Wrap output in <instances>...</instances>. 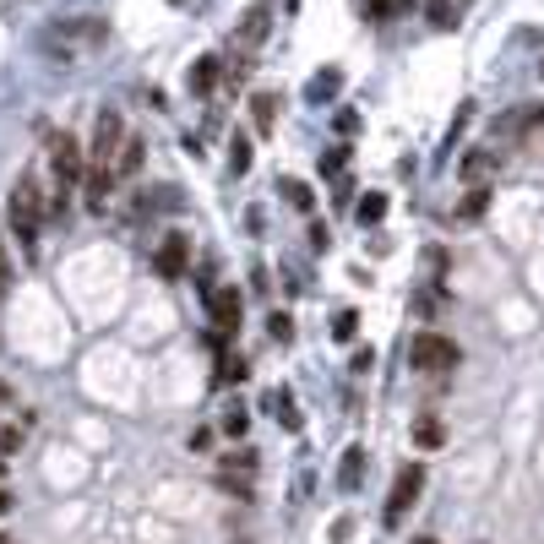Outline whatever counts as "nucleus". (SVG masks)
I'll return each instance as SVG.
<instances>
[{
    "label": "nucleus",
    "mask_w": 544,
    "mask_h": 544,
    "mask_svg": "<svg viewBox=\"0 0 544 544\" xmlns=\"http://www.w3.org/2000/svg\"><path fill=\"white\" fill-rule=\"evenodd\" d=\"M142 158H147V142H142V136H125V147H120V158H114V174L131 180V174L142 169Z\"/></svg>",
    "instance_id": "13"
},
{
    "label": "nucleus",
    "mask_w": 544,
    "mask_h": 544,
    "mask_svg": "<svg viewBox=\"0 0 544 544\" xmlns=\"http://www.w3.org/2000/svg\"><path fill=\"white\" fill-rule=\"evenodd\" d=\"M223 430H229L234 441H240V436L251 430V414H245V409H229V414H223Z\"/></svg>",
    "instance_id": "28"
},
{
    "label": "nucleus",
    "mask_w": 544,
    "mask_h": 544,
    "mask_svg": "<svg viewBox=\"0 0 544 544\" xmlns=\"http://www.w3.org/2000/svg\"><path fill=\"white\" fill-rule=\"evenodd\" d=\"M5 223H11V234L27 245V256L38 251V229L49 223V202H44V185L33 180V174H22L16 185H11V196H5Z\"/></svg>",
    "instance_id": "1"
},
{
    "label": "nucleus",
    "mask_w": 544,
    "mask_h": 544,
    "mask_svg": "<svg viewBox=\"0 0 544 544\" xmlns=\"http://www.w3.org/2000/svg\"><path fill=\"white\" fill-rule=\"evenodd\" d=\"M485 207H490V185H469L463 202H458V218H463V223H469V218H485Z\"/></svg>",
    "instance_id": "16"
},
{
    "label": "nucleus",
    "mask_w": 544,
    "mask_h": 544,
    "mask_svg": "<svg viewBox=\"0 0 544 544\" xmlns=\"http://www.w3.org/2000/svg\"><path fill=\"white\" fill-rule=\"evenodd\" d=\"M283 202H289L294 213H311V207H316V196H311V185H300V180H283Z\"/></svg>",
    "instance_id": "19"
},
{
    "label": "nucleus",
    "mask_w": 544,
    "mask_h": 544,
    "mask_svg": "<svg viewBox=\"0 0 544 544\" xmlns=\"http://www.w3.org/2000/svg\"><path fill=\"white\" fill-rule=\"evenodd\" d=\"M251 120H256V131L267 136V131L278 125V93H256V98H251Z\"/></svg>",
    "instance_id": "15"
},
{
    "label": "nucleus",
    "mask_w": 544,
    "mask_h": 544,
    "mask_svg": "<svg viewBox=\"0 0 544 544\" xmlns=\"http://www.w3.org/2000/svg\"><path fill=\"white\" fill-rule=\"evenodd\" d=\"M360 474H365V452H360V447H349V452H343V485L354 490V485H360Z\"/></svg>",
    "instance_id": "25"
},
{
    "label": "nucleus",
    "mask_w": 544,
    "mask_h": 544,
    "mask_svg": "<svg viewBox=\"0 0 544 544\" xmlns=\"http://www.w3.org/2000/svg\"><path fill=\"white\" fill-rule=\"evenodd\" d=\"M153 272H158L163 283H174V278L191 272V240H185V229H163V240H158V251H153Z\"/></svg>",
    "instance_id": "4"
},
{
    "label": "nucleus",
    "mask_w": 544,
    "mask_h": 544,
    "mask_svg": "<svg viewBox=\"0 0 544 544\" xmlns=\"http://www.w3.org/2000/svg\"><path fill=\"white\" fill-rule=\"evenodd\" d=\"M343 82H349V76H343V65H321V71L305 82V104H332V98L343 93Z\"/></svg>",
    "instance_id": "10"
},
{
    "label": "nucleus",
    "mask_w": 544,
    "mask_h": 544,
    "mask_svg": "<svg viewBox=\"0 0 544 544\" xmlns=\"http://www.w3.org/2000/svg\"><path fill=\"white\" fill-rule=\"evenodd\" d=\"M174 5H180V0H174Z\"/></svg>",
    "instance_id": "38"
},
{
    "label": "nucleus",
    "mask_w": 544,
    "mask_h": 544,
    "mask_svg": "<svg viewBox=\"0 0 544 544\" xmlns=\"http://www.w3.org/2000/svg\"><path fill=\"white\" fill-rule=\"evenodd\" d=\"M414 544H441V539H430V534H425V539H414Z\"/></svg>",
    "instance_id": "34"
},
{
    "label": "nucleus",
    "mask_w": 544,
    "mask_h": 544,
    "mask_svg": "<svg viewBox=\"0 0 544 544\" xmlns=\"http://www.w3.org/2000/svg\"><path fill=\"white\" fill-rule=\"evenodd\" d=\"M245 376H251V360H245V354H218V371H213L218 387H234V381H245Z\"/></svg>",
    "instance_id": "14"
},
{
    "label": "nucleus",
    "mask_w": 544,
    "mask_h": 544,
    "mask_svg": "<svg viewBox=\"0 0 544 544\" xmlns=\"http://www.w3.org/2000/svg\"><path fill=\"white\" fill-rule=\"evenodd\" d=\"M218 469H223V474H256V452H251V447H234Z\"/></svg>",
    "instance_id": "20"
},
{
    "label": "nucleus",
    "mask_w": 544,
    "mask_h": 544,
    "mask_svg": "<svg viewBox=\"0 0 544 544\" xmlns=\"http://www.w3.org/2000/svg\"><path fill=\"white\" fill-rule=\"evenodd\" d=\"M5 512H11V490H0V518H5Z\"/></svg>",
    "instance_id": "32"
},
{
    "label": "nucleus",
    "mask_w": 544,
    "mask_h": 544,
    "mask_svg": "<svg viewBox=\"0 0 544 544\" xmlns=\"http://www.w3.org/2000/svg\"><path fill=\"white\" fill-rule=\"evenodd\" d=\"M354 332H360V311H338V316H332V338H338V343H349Z\"/></svg>",
    "instance_id": "24"
},
{
    "label": "nucleus",
    "mask_w": 544,
    "mask_h": 544,
    "mask_svg": "<svg viewBox=\"0 0 544 544\" xmlns=\"http://www.w3.org/2000/svg\"><path fill=\"white\" fill-rule=\"evenodd\" d=\"M234 544H245V539H234Z\"/></svg>",
    "instance_id": "36"
},
{
    "label": "nucleus",
    "mask_w": 544,
    "mask_h": 544,
    "mask_svg": "<svg viewBox=\"0 0 544 544\" xmlns=\"http://www.w3.org/2000/svg\"><path fill=\"white\" fill-rule=\"evenodd\" d=\"M338 131H349V136H354V131H360V114H354V109H343V114H338Z\"/></svg>",
    "instance_id": "29"
},
{
    "label": "nucleus",
    "mask_w": 544,
    "mask_h": 544,
    "mask_svg": "<svg viewBox=\"0 0 544 544\" xmlns=\"http://www.w3.org/2000/svg\"><path fill=\"white\" fill-rule=\"evenodd\" d=\"M354 218H360L365 229H376V223L387 218V196H381V191H365V196H360V207H354Z\"/></svg>",
    "instance_id": "17"
},
{
    "label": "nucleus",
    "mask_w": 544,
    "mask_h": 544,
    "mask_svg": "<svg viewBox=\"0 0 544 544\" xmlns=\"http://www.w3.org/2000/svg\"><path fill=\"white\" fill-rule=\"evenodd\" d=\"M218 490H229V496H251V474H223V469H218Z\"/></svg>",
    "instance_id": "27"
},
{
    "label": "nucleus",
    "mask_w": 544,
    "mask_h": 544,
    "mask_svg": "<svg viewBox=\"0 0 544 544\" xmlns=\"http://www.w3.org/2000/svg\"><path fill=\"white\" fill-rule=\"evenodd\" d=\"M420 496H425V463H403L392 480V496H387V523H403Z\"/></svg>",
    "instance_id": "5"
},
{
    "label": "nucleus",
    "mask_w": 544,
    "mask_h": 544,
    "mask_svg": "<svg viewBox=\"0 0 544 544\" xmlns=\"http://www.w3.org/2000/svg\"><path fill=\"white\" fill-rule=\"evenodd\" d=\"M0 544H11V539H0Z\"/></svg>",
    "instance_id": "37"
},
{
    "label": "nucleus",
    "mask_w": 544,
    "mask_h": 544,
    "mask_svg": "<svg viewBox=\"0 0 544 544\" xmlns=\"http://www.w3.org/2000/svg\"><path fill=\"white\" fill-rule=\"evenodd\" d=\"M11 289V262H5V245H0V294Z\"/></svg>",
    "instance_id": "31"
},
{
    "label": "nucleus",
    "mask_w": 544,
    "mask_h": 544,
    "mask_svg": "<svg viewBox=\"0 0 544 544\" xmlns=\"http://www.w3.org/2000/svg\"><path fill=\"white\" fill-rule=\"evenodd\" d=\"M0 403H11V387H5V381H0Z\"/></svg>",
    "instance_id": "33"
},
{
    "label": "nucleus",
    "mask_w": 544,
    "mask_h": 544,
    "mask_svg": "<svg viewBox=\"0 0 544 544\" xmlns=\"http://www.w3.org/2000/svg\"><path fill=\"white\" fill-rule=\"evenodd\" d=\"M430 27H458V0H430Z\"/></svg>",
    "instance_id": "23"
},
{
    "label": "nucleus",
    "mask_w": 544,
    "mask_h": 544,
    "mask_svg": "<svg viewBox=\"0 0 544 544\" xmlns=\"http://www.w3.org/2000/svg\"><path fill=\"white\" fill-rule=\"evenodd\" d=\"M251 158H256V147H251V131H234V136H229V174L240 180V174L251 169Z\"/></svg>",
    "instance_id": "12"
},
{
    "label": "nucleus",
    "mask_w": 544,
    "mask_h": 544,
    "mask_svg": "<svg viewBox=\"0 0 544 544\" xmlns=\"http://www.w3.org/2000/svg\"><path fill=\"white\" fill-rule=\"evenodd\" d=\"M414 447H425V452L447 447V425H441L436 414H420V420H414Z\"/></svg>",
    "instance_id": "11"
},
{
    "label": "nucleus",
    "mask_w": 544,
    "mask_h": 544,
    "mask_svg": "<svg viewBox=\"0 0 544 544\" xmlns=\"http://www.w3.org/2000/svg\"><path fill=\"white\" fill-rule=\"evenodd\" d=\"M496 169H501V158H496L490 147H474V153H463V163H458L463 185H490V180H496Z\"/></svg>",
    "instance_id": "9"
},
{
    "label": "nucleus",
    "mask_w": 544,
    "mask_h": 544,
    "mask_svg": "<svg viewBox=\"0 0 544 544\" xmlns=\"http://www.w3.org/2000/svg\"><path fill=\"white\" fill-rule=\"evenodd\" d=\"M49 169H54V185L60 191H76L82 185V174H87V158H82V147H76V136L71 131H49Z\"/></svg>",
    "instance_id": "3"
},
{
    "label": "nucleus",
    "mask_w": 544,
    "mask_h": 544,
    "mask_svg": "<svg viewBox=\"0 0 544 544\" xmlns=\"http://www.w3.org/2000/svg\"><path fill=\"white\" fill-rule=\"evenodd\" d=\"M262 33H267V5H256V16L240 22V44H262Z\"/></svg>",
    "instance_id": "21"
},
{
    "label": "nucleus",
    "mask_w": 544,
    "mask_h": 544,
    "mask_svg": "<svg viewBox=\"0 0 544 544\" xmlns=\"http://www.w3.org/2000/svg\"><path fill=\"white\" fill-rule=\"evenodd\" d=\"M267 338H272V343H289V338H294V316H289V311H272V316H267Z\"/></svg>",
    "instance_id": "22"
},
{
    "label": "nucleus",
    "mask_w": 544,
    "mask_h": 544,
    "mask_svg": "<svg viewBox=\"0 0 544 544\" xmlns=\"http://www.w3.org/2000/svg\"><path fill=\"white\" fill-rule=\"evenodd\" d=\"M218 82H223V60H218V54H202V60L185 71L191 98H213V93H218Z\"/></svg>",
    "instance_id": "8"
},
{
    "label": "nucleus",
    "mask_w": 544,
    "mask_h": 544,
    "mask_svg": "<svg viewBox=\"0 0 544 544\" xmlns=\"http://www.w3.org/2000/svg\"><path fill=\"white\" fill-rule=\"evenodd\" d=\"M180 213L185 207V196L180 191H169V185H131V196H125V213L131 218H153V213Z\"/></svg>",
    "instance_id": "7"
},
{
    "label": "nucleus",
    "mask_w": 544,
    "mask_h": 544,
    "mask_svg": "<svg viewBox=\"0 0 544 544\" xmlns=\"http://www.w3.org/2000/svg\"><path fill=\"white\" fill-rule=\"evenodd\" d=\"M267 403H272V414H278V425H289V430H294V425H300V414H294V409H289V392H283V387H278V392H272V398H267Z\"/></svg>",
    "instance_id": "26"
},
{
    "label": "nucleus",
    "mask_w": 544,
    "mask_h": 544,
    "mask_svg": "<svg viewBox=\"0 0 544 544\" xmlns=\"http://www.w3.org/2000/svg\"><path fill=\"white\" fill-rule=\"evenodd\" d=\"M409 360H414V371H425V376H447V371H458L463 349H458L447 332H420V338L409 343Z\"/></svg>",
    "instance_id": "2"
},
{
    "label": "nucleus",
    "mask_w": 544,
    "mask_h": 544,
    "mask_svg": "<svg viewBox=\"0 0 544 544\" xmlns=\"http://www.w3.org/2000/svg\"><path fill=\"white\" fill-rule=\"evenodd\" d=\"M22 447V430H0V452H16Z\"/></svg>",
    "instance_id": "30"
},
{
    "label": "nucleus",
    "mask_w": 544,
    "mask_h": 544,
    "mask_svg": "<svg viewBox=\"0 0 544 544\" xmlns=\"http://www.w3.org/2000/svg\"><path fill=\"white\" fill-rule=\"evenodd\" d=\"M414 0H365V16L371 22H392V16H409Z\"/></svg>",
    "instance_id": "18"
},
{
    "label": "nucleus",
    "mask_w": 544,
    "mask_h": 544,
    "mask_svg": "<svg viewBox=\"0 0 544 544\" xmlns=\"http://www.w3.org/2000/svg\"><path fill=\"white\" fill-rule=\"evenodd\" d=\"M207 316H213V332L218 338H234L240 332V316H245V294L240 289H207Z\"/></svg>",
    "instance_id": "6"
},
{
    "label": "nucleus",
    "mask_w": 544,
    "mask_h": 544,
    "mask_svg": "<svg viewBox=\"0 0 544 544\" xmlns=\"http://www.w3.org/2000/svg\"><path fill=\"white\" fill-rule=\"evenodd\" d=\"M0 474H5V452H0Z\"/></svg>",
    "instance_id": "35"
}]
</instances>
